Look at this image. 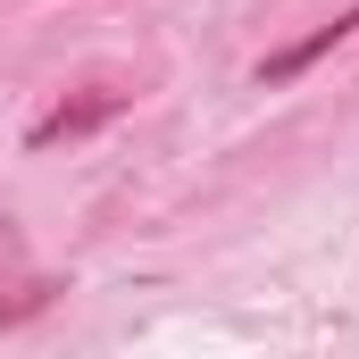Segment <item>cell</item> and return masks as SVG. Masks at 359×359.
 <instances>
[{"label":"cell","mask_w":359,"mask_h":359,"mask_svg":"<svg viewBox=\"0 0 359 359\" xmlns=\"http://www.w3.org/2000/svg\"><path fill=\"white\" fill-rule=\"evenodd\" d=\"M59 292H67V284L34 268V259H25V243H17V226L0 217V334H8V326H25V318H42Z\"/></svg>","instance_id":"obj_2"},{"label":"cell","mask_w":359,"mask_h":359,"mask_svg":"<svg viewBox=\"0 0 359 359\" xmlns=\"http://www.w3.org/2000/svg\"><path fill=\"white\" fill-rule=\"evenodd\" d=\"M134 109V92L117 84H76L67 100H50L34 126H25V151H59V142H84V134H100V126H117Z\"/></svg>","instance_id":"obj_1"},{"label":"cell","mask_w":359,"mask_h":359,"mask_svg":"<svg viewBox=\"0 0 359 359\" xmlns=\"http://www.w3.org/2000/svg\"><path fill=\"white\" fill-rule=\"evenodd\" d=\"M351 34H359V0L343 8V17H326L318 34H301V42H284V50H268V59H259V84L276 92V84H292V76H309V67H318L326 50H343Z\"/></svg>","instance_id":"obj_3"}]
</instances>
